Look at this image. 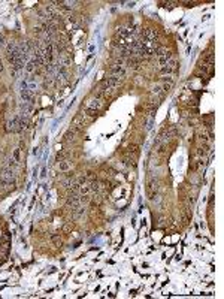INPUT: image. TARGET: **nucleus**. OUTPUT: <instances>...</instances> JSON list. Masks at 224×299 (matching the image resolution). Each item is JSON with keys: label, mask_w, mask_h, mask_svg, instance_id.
Returning a JSON list of instances; mask_svg holds the SVG:
<instances>
[{"label": "nucleus", "mask_w": 224, "mask_h": 299, "mask_svg": "<svg viewBox=\"0 0 224 299\" xmlns=\"http://www.w3.org/2000/svg\"><path fill=\"white\" fill-rule=\"evenodd\" d=\"M143 37L146 39V42L154 43V42H157V39H158V32L154 30V29H146L143 32Z\"/></svg>", "instance_id": "f257e3e1"}, {"label": "nucleus", "mask_w": 224, "mask_h": 299, "mask_svg": "<svg viewBox=\"0 0 224 299\" xmlns=\"http://www.w3.org/2000/svg\"><path fill=\"white\" fill-rule=\"evenodd\" d=\"M158 58V64L163 68V66H166L167 63H169V60H172V53L171 51H167V53L164 54V55H161V57H157Z\"/></svg>", "instance_id": "f03ea898"}, {"label": "nucleus", "mask_w": 224, "mask_h": 299, "mask_svg": "<svg viewBox=\"0 0 224 299\" xmlns=\"http://www.w3.org/2000/svg\"><path fill=\"white\" fill-rule=\"evenodd\" d=\"M173 71H175V69H172L171 66H163V68L160 69V72H161L163 75H171Z\"/></svg>", "instance_id": "7ed1b4c3"}, {"label": "nucleus", "mask_w": 224, "mask_h": 299, "mask_svg": "<svg viewBox=\"0 0 224 299\" xmlns=\"http://www.w3.org/2000/svg\"><path fill=\"white\" fill-rule=\"evenodd\" d=\"M153 124H154V120H153V118H150V120L146 121V130H150V129L153 127Z\"/></svg>", "instance_id": "20e7f679"}, {"label": "nucleus", "mask_w": 224, "mask_h": 299, "mask_svg": "<svg viewBox=\"0 0 224 299\" xmlns=\"http://www.w3.org/2000/svg\"><path fill=\"white\" fill-rule=\"evenodd\" d=\"M69 168V163H66V162H63V163H60V169H63V171H66Z\"/></svg>", "instance_id": "39448f33"}]
</instances>
